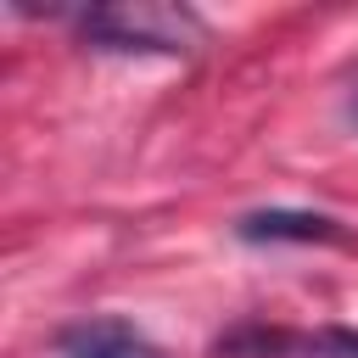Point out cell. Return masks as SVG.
Segmentation results:
<instances>
[{"instance_id":"4","label":"cell","mask_w":358,"mask_h":358,"mask_svg":"<svg viewBox=\"0 0 358 358\" xmlns=\"http://www.w3.org/2000/svg\"><path fill=\"white\" fill-rule=\"evenodd\" d=\"M319 358H358V330H319L313 341H302Z\"/></svg>"},{"instance_id":"3","label":"cell","mask_w":358,"mask_h":358,"mask_svg":"<svg viewBox=\"0 0 358 358\" xmlns=\"http://www.w3.org/2000/svg\"><path fill=\"white\" fill-rule=\"evenodd\" d=\"M241 241H296V246H313V241H341V224L330 213H296V207H263V213H246L235 224Z\"/></svg>"},{"instance_id":"5","label":"cell","mask_w":358,"mask_h":358,"mask_svg":"<svg viewBox=\"0 0 358 358\" xmlns=\"http://www.w3.org/2000/svg\"><path fill=\"white\" fill-rule=\"evenodd\" d=\"M347 117H352V123H358V90H352V101H347Z\"/></svg>"},{"instance_id":"1","label":"cell","mask_w":358,"mask_h":358,"mask_svg":"<svg viewBox=\"0 0 358 358\" xmlns=\"http://www.w3.org/2000/svg\"><path fill=\"white\" fill-rule=\"evenodd\" d=\"M78 39L123 56H190L207 45V22L190 6L168 0H112L78 11Z\"/></svg>"},{"instance_id":"2","label":"cell","mask_w":358,"mask_h":358,"mask_svg":"<svg viewBox=\"0 0 358 358\" xmlns=\"http://www.w3.org/2000/svg\"><path fill=\"white\" fill-rule=\"evenodd\" d=\"M50 347L56 358H168L134 319H117V313H90L62 324Z\"/></svg>"}]
</instances>
